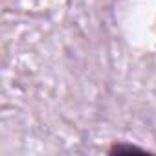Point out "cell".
I'll return each mask as SVG.
<instances>
[{
    "label": "cell",
    "instance_id": "1",
    "mask_svg": "<svg viewBox=\"0 0 156 156\" xmlns=\"http://www.w3.org/2000/svg\"><path fill=\"white\" fill-rule=\"evenodd\" d=\"M123 152H145V149L130 145V143H114L108 149V154H123Z\"/></svg>",
    "mask_w": 156,
    "mask_h": 156
}]
</instances>
